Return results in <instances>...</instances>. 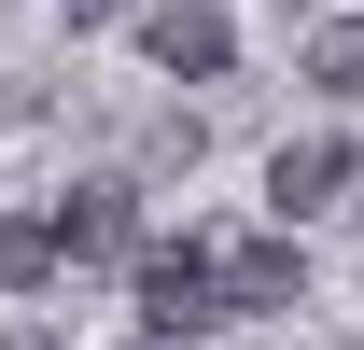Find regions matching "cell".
Listing matches in <instances>:
<instances>
[{
	"mask_svg": "<svg viewBox=\"0 0 364 350\" xmlns=\"http://www.w3.org/2000/svg\"><path fill=\"white\" fill-rule=\"evenodd\" d=\"M127 295H140V336H210L225 322V266H210V238H140L127 253Z\"/></svg>",
	"mask_w": 364,
	"mask_h": 350,
	"instance_id": "6da1fadb",
	"label": "cell"
},
{
	"mask_svg": "<svg viewBox=\"0 0 364 350\" xmlns=\"http://www.w3.org/2000/svg\"><path fill=\"white\" fill-rule=\"evenodd\" d=\"M43 224H56V266H127L140 253V196L127 182H70Z\"/></svg>",
	"mask_w": 364,
	"mask_h": 350,
	"instance_id": "7a4b0ae2",
	"label": "cell"
},
{
	"mask_svg": "<svg viewBox=\"0 0 364 350\" xmlns=\"http://www.w3.org/2000/svg\"><path fill=\"white\" fill-rule=\"evenodd\" d=\"M140 43H154V70H168V85H225V70H238V14H210V0H168Z\"/></svg>",
	"mask_w": 364,
	"mask_h": 350,
	"instance_id": "3957f363",
	"label": "cell"
},
{
	"mask_svg": "<svg viewBox=\"0 0 364 350\" xmlns=\"http://www.w3.org/2000/svg\"><path fill=\"white\" fill-rule=\"evenodd\" d=\"M210 266H225V322H238V308H294V295H309L294 224H267V238H238V253H210Z\"/></svg>",
	"mask_w": 364,
	"mask_h": 350,
	"instance_id": "277c9868",
	"label": "cell"
},
{
	"mask_svg": "<svg viewBox=\"0 0 364 350\" xmlns=\"http://www.w3.org/2000/svg\"><path fill=\"white\" fill-rule=\"evenodd\" d=\"M350 169H364L350 140H280V154H267V211H280V224H309V211H322Z\"/></svg>",
	"mask_w": 364,
	"mask_h": 350,
	"instance_id": "5b68a950",
	"label": "cell"
},
{
	"mask_svg": "<svg viewBox=\"0 0 364 350\" xmlns=\"http://www.w3.org/2000/svg\"><path fill=\"white\" fill-rule=\"evenodd\" d=\"M56 280V224L43 211H0V295H43Z\"/></svg>",
	"mask_w": 364,
	"mask_h": 350,
	"instance_id": "8992f818",
	"label": "cell"
},
{
	"mask_svg": "<svg viewBox=\"0 0 364 350\" xmlns=\"http://www.w3.org/2000/svg\"><path fill=\"white\" fill-rule=\"evenodd\" d=\"M309 85L364 98V14H350V28H309Z\"/></svg>",
	"mask_w": 364,
	"mask_h": 350,
	"instance_id": "52a82bcc",
	"label": "cell"
},
{
	"mask_svg": "<svg viewBox=\"0 0 364 350\" xmlns=\"http://www.w3.org/2000/svg\"><path fill=\"white\" fill-rule=\"evenodd\" d=\"M112 14H127V0H70V28H112Z\"/></svg>",
	"mask_w": 364,
	"mask_h": 350,
	"instance_id": "ba28073f",
	"label": "cell"
}]
</instances>
